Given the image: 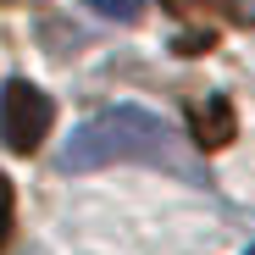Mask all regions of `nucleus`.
I'll use <instances>...</instances> for the list:
<instances>
[{
  "mask_svg": "<svg viewBox=\"0 0 255 255\" xmlns=\"http://www.w3.org/2000/svg\"><path fill=\"white\" fill-rule=\"evenodd\" d=\"M117 161H144V166L183 172V161L172 155V128L139 106H111V111L89 117L67 139L61 172H100V166H117Z\"/></svg>",
  "mask_w": 255,
  "mask_h": 255,
  "instance_id": "f257e3e1",
  "label": "nucleus"
},
{
  "mask_svg": "<svg viewBox=\"0 0 255 255\" xmlns=\"http://www.w3.org/2000/svg\"><path fill=\"white\" fill-rule=\"evenodd\" d=\"M50 122H56L50 95L39 89V83H28V78H11L6 95H0V133H6V144L17 155H33L39 144H45Z\"/></svg>",
  "mask_w": 255,
  "mask_h": 255,
  "instance_id": "f03ea898",
  "label": "nucleus"
},
{
  "mask_svg": "<svg viewBox=\"0 0 255 255\" xmlns=\"http://www.w3.org/2000/svg\"><path fill=\"white\" fill-rule=\"evenodd\" d=\"M189 122H194V144H200V150H222V144L239 133V117H233V100H228V95L194 100Z\"/></svg>",
  "mask_w": 255,
  "mask_h": 255,
  "instance_id": "7ed1b4c3",
  "label": "nucleus"
},
{
  "mask_svg": "<svg viewBox=\"0 0 255 255\" xmlns=\"http://www.w3.org/2000/svg\"><path fill=\"white\" fill-rule=\"evenodd\" d=\"M89 11H100V17H111V22H139L144 17V0H83Z\"/></svg>",
  "mask_w": 255,
  "mask_h": 255,
  "instance_id": "20e7f679",
  "label": "nucleus"
},
{
  "mask_svg": "<svg viewBox=\"0 0 255 255\" xmlns=\"http://www.w3.org/2000/svg\"><path fill=\"white\" fill-rule=\"evenodd\" d=\"M172 17H217V11H228L233 0H161Z\"/></svg>",
  "mask_w": 255,
  "mask_h": 255,
  "instance_id": "39448f33",
  "label": "nucleus"
},
{
  "mask_svg": "<svg viewBox=\"0 0 255 255\" xmlns=\"http://www.w3.org/2000/svg\"><path fill=\"white\" fill-rule=\"evenodd\" d=\"M11 239V183L0 178V244Z\"/></svg>",
  "mask_w": 255,
  "mask_h": 255,
  "instance_id": "423d86ee",
  "label": "nucleus"
},
{
  "mask_svg": "<svg viewBox=\"0 0 255 255\" xmlns=\"http://www.w3.org/2000/svg\"><path fill=\"white\" fill-rule=\"evenodd\" d=\"M250 255H255V244H250Z\"/></svg>",
  "mask_w": 255,
  "mask_h": 255,
  "instance_id": "0eeeda50",
  "label": "nucleus"
}]
</instances>
